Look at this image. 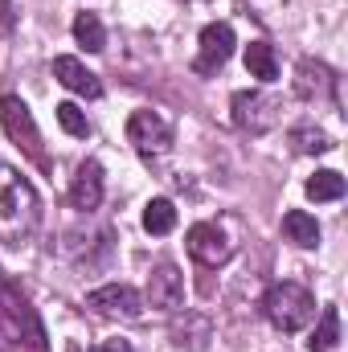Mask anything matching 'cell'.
I'll return each instance as SVG.
<instances>
[{
  "label": "cell",
  "mask_w": 348,
  "mask_h": 352,
  "mask_svg": "<svg viewBox=\"0 0 348 352\" xmlns=\"http://www.w3.org/2000/svg\"><path fill=\"white\" fill-rule=\"evenodd\" d=\"M340 344V311L336 307H324L320 311V324H316V332H312V340H307V349L312 352H332Z\"/></svg>",
  "instance_id": "obj_17"
},
{
  "label": "cell",
  "mask_w": 348,
  "mask_h": 352,
  "mask_svg": "<svg viewBox=\"0 0 348 352\" xmlns=\"http://www.w3.org/2000/svg\"><path fill=\"white\" fill-rule=\"evenodd\" d=\"M283 234H287V242H295V246H316L320 242V221L307 213V209H291L287 217H283Z\"/></svg>",
  "instance_id": "obj_14"
},
{
  "label": "cell",
  "mask_w": 348,
  "mask_h": 352,
  "mask_svg": "<svg viewBox=\"0 0 348 352\" xmlns=\"http://www.w3.org/2000/svg\"><path fill=\"white\" fill-rule=\"evenodd\" d=\"M295 94L299 98H336V74L324 62L303 58L295 66Z\"/></svg>",
  "instance_id": "obj_13"
},
{
  "label": "cell",
  "mask_w": 348,
  "mask_h": 352,
  "mask_svg": "<svg viewBox=\"0 0 348 352\" xmlns=\"http://www.w3.org/2000/svg\"><path fill=\"white\" fill-rule=\"evenodd\" d=\"M70 205L78 213H90V209L102 205V164L98 160H83L78 164V173L70 180Z\"/></svg>",
  "instance_id": "obj_11"
},
{
  "label": "cell",
  "mask_w": 348,
  "mask_h": 352,
  "mask_svg": "<svg viewBox=\"0 0 348 352\" xmlns=\"http://www.w3.org/2000/svg\"><path fill=\"white\" fill-rule=\"evenodd\" d=\"M230 107H234V127L246 135H266L283 123V98L266 90H238Z\"/></svg>",
  "instance_id": "obj_5"
},
{
  "label": "cell",
  "mask_w": 348,
  "mask_h": 352,
  "mask_svg": "<svg viewBox=\"0 0 348 352\" xmlns=\"http://www.w3.org/2000/svg\"><path fill=\"white\" fill-rule=\"evenodd\" d=\"M0 123H4V135H8L41 173H50V156H45L41 131H37V123H33V111H29L17 94H4V98H0Z\"/></svg>",
  "instance_id": "obj_4"
},
{
  "label": "cell",
  "mask_w": 348,
  "mask_h": 352,
  "mask_svg": "<svg viewBox=\"0 0 348 352\" xmlns=\"http://www.w3.org/2000/svg\"><path fill=\"white\" fill-rule=\"evenodd\" d=\"M148 303L156 311H180L184 307V274L176 263H156L148 274Z\"/></svg>",
  "instance_id": "obj_10"
},
{
  "label": "cell",
  "mask_w": 348,
  "mask_h": 352,
  "mask_svg": "<svg viewBox=\"0 0 348 352\" xmlns=\"http://www.w3.org/2000/svg\"><path fill=\"white\" fill-rule=\"evenodd\" d=\"M291 144H295L299 156H320V152L332 148V140H328L320 127H295V131H291Z\"/></svg>",
  "instance_id": "obj_20"
},
{
  "label": "cell",
  "mask_w": 348,
  "mask_h": 352,
  "mask_svg": "<svg viewBox=\"0 0 348 352\" xmlns=\"http://www.w3.org/2000/svg\"><path fill=\"white\" fill-rule=\"evenodd\" d=\"M246 74L259 78V82H274V78H279L274 45H266V41H250V45H246Z\"/></svg>",
  "instance_id": "obj_15"
},
{
  "label": "cell",
  "mask_w": 348,
  "mask_h": 352,
  "mask_svg": "<svg viewBox=\"0 0 348 352\" xmlns=\"http://www.w3.org/2000/svg\"><path fill=\"white\" fill-rule=\"evenodd\" d=\"M90 352H131V344L127 340H107V344H98V349H90Z\"/></svg>",
  "instance_id": "obj_22"
},
{
  "label": "cell",
  "mask_w": 348,
  "mask_h": 352,
  "mask_svg": "<svg viewBox=\"0 0 348 352\" xmlns=\"http://www.w3.org/2000/svg\"><path fill=\"white\" fill-rule=\"evenodd\" d=\"M303 192H307L316 205H320V201H340V197H345V176L332 173V168H320L316 176H307Z\"/></svg>",
  "instance_id": "obj_18"
},
{
  "label": "cell",
  "mask_w": 348,
  "mask_h": 352,
  "mask_svg": "<svg viewBox=\"0 0 348 352\" xmlns=\"http://www.w3.org/2000/svg\"><path fill=\"white\" fill-rule=\"evenodd\" d=\"M127 144L140 152V156H164L173 148V123L160 115V111H135L127 119Z\"/></svg>",
  "instance_id": "obj_6"
},
{
  "label": "cell",
  "mask_w": 348,
  "mask_h": 352,
  "mask_svg": "<svg viewBox=\"0 0 348 352\" xmlns=\"http://www.w3.org/2000/svg\"><path fill=\"white\" fill-rule=\"evenodd\" d=\"M41 221V201L37 188L8 164H0V242L17 246L25 242Z\"/></svg>",
  "instance_id": "obj_2"
},
{
  "label": "cell",
  "mask_w": 348,
  "mask_h": 352,
  "mask_svg": "<svg viewBox=\"0 0 348 352\" xmlns=\"http://www.w3.org/2000/svg\"><path fill=\"white\" fill-rule=\"evenodd\" d=\"M0 352H50L29 295L8 274H0Z\"/></svg>",
  "instance_id": "obj_1"
},
{
  "label": "cell",
  "mask_w": 348,
  "mask_h": 352,
  "mask_svg": "<svg viewBox=\"0 0 348 352\" xmlns=\"http://www.w3.org/2000/svg\"><path fill=\"white\" fill-rule=\"evenodd\" d=\"M144 230L156 234V238H164V234L176 230V205L168 197H152V201L144 205Z\"/></svg>",
  "instance_id": "obj_16"
},
{
  "label": "cell",
  "mask_w": 348,
  "mask_h": 352,
  "mask_svg": "<svg viewBox=\"0 0 348 352\" xmlns=\"http://www.w3.org/2000/svg\"><path fill=\"white\" fill-rule=\"evenodd\" d=\"M262 316L283 332H303L312 320H316V295L303 287V283H274L262 299Z\"/></svg>",
  "instance_id": "obj_3"
},
{
  "label": "cell",
  "mask_w": 348,
  "mask_h": 352,
  "mask_svg": "<svg viewBox=\"0 0 348 352\" xmlns=\"http://www.w3.org/2000/svg\"><path fill=\"white\" fill-rule=\"evenodd\" d=\"M184 242H188V254L201 266H226L234 258V250H238V242H234L217 221H197Z\"/></svg>",
  "instance_id": "obj_9"
},
{
  "label": "cell",
  "mask_w": 348,
  "mask_h": 352,
  "mask_svg": "<svg viewBox=\"0 0 348 352\" xmlns=\"http://www.w3.org/2000/svg\"><path fill=\"white\" fill-rule=\"evenodd\" d=\"M58 123H62V131H66V135H74V140H87V135H90L87 111H83V107H74V102H58Z\"/></svg>",
  "instance_id": "obj_21"
},
{
  "label": "cell",
  "mask_w": 348,
  "mask_h": 352,
  "mask_svg": "<svg viewBox=\"0 0 348 352\" xmlns=\"http://www.w3.org/2000/svg\"><path fill=\"white\" fill-rule=\"evenodd\" d=\"M234 45H238V37H234V25H230V21L205 25V29H201V50H197V58H193V70H197L201 78H213V74L234 58Z\"/></svg>",
  "instance_id": "obj_7"
},
{
  "label": "cell",
  "mask_w": 348,
  "mask_h": 352,
  "mask_svg": "<svg viewBox=\"0 0 348 352\" xmlns=\"http://www.w3.org/2000/svg\"><path fill=\"white\" fill-rule=\"evenodd\" d=\"M74 41H78L87 54L107 50V29H102V21H98L94 12H78V16H74Z\"/></svg>",
  "instance_id": "obj_19"
},
{
  "label": "cell",
  "mask_w": 348,
  "mask_h": 352,
  "mask_svg": "<svg viewBox=\"0 0 348 352\" xmlns=\"http://www.w3.org/2000/svg\"><path fill=\"white\" fill-rule=\"evenodd\" d=\"M54 78H58L66 90L83 94V98H98V94H102V78H98L94 70H87L78 58H70V54L54 58Z\"/></svg>",
  "instance_id": "obj_12"
},
{
  "label": "cell",
  "mask_w": 348,
  "mask_h": 352,
  "mask_svg": "<svg viewBox=\"0 0 348 352\" xmlns=\"http://www.w3.org/2000/svg\"><path fill=\"white\" fill-rule=\"evenodd\" d=\"M87 307L94 316H107V320H140L144 295L127 283H107V287H94L87 295Z\"/></svg>",
  "instance_id": "obj_8"
}]
</instances>
